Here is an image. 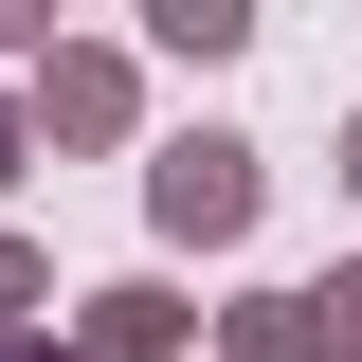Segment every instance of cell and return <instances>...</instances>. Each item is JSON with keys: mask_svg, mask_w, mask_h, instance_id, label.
I'll use <instances>...</instances> for the list:
<instances>
[{"mask_svg": "<svg viewBox=\"0 0 362 362\" xmlns=\"http://www.w3.org/2000/svg\"><path fill=\"white\" fill-rule=\"evenodd\" d=\"M163 218H181V235H235V218H254V145H218V127L163 145Z\"/></svg>", "mask_w": 362, "mask_h": 362, "instance_id": "obj_1", "label": "cell"}, {"mask_svg": "<svg viewBox=\"0 0 362 362\" xmlns=\"http://www.w3.org/2000/svg\"><path fill=\"white\" fill-rule=\"evenodd\" d=\"M145 37H181V54H235V37H254V0H145Z\"/></svg>", "mask_w": 362, "mask_h": 362, "instance_id": "obj_2", "label": "cell"}, {"mask_svg": "<svg viewBox=\"0 0 362 362\" xmlns=\"http://www.w3.org/2000/svg\"><path fill=\"white\" fill-rule=\"evenodd\" d=\"M0 163H18V127H0Z\"/></svg>", "mask_w": 362, "mask_h": 362, "instance_id": "obj_3", "label": "cell"}]
</instances>
